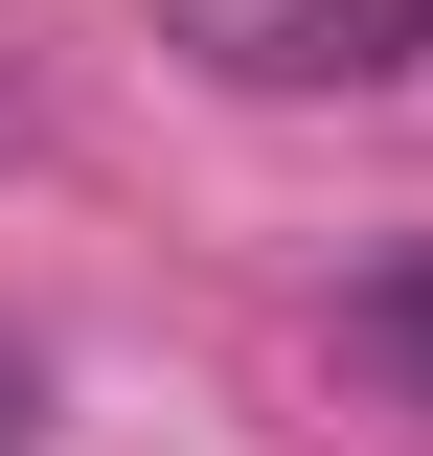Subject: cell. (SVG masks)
I'll return each mask as SVG.
<instances>
[{"label":"cell","mask_w":433,"mask_h":456,"mask_svg":"<svg viewBox=\"0 0 433 456\" xmlns=\"http://www.w3.org/2000/svg\"><path fill=\"white\" fill-rule=\"evenodd\" d=\"M160 46L206 69V92L320 114V92H411L433 69V0H160Z\"/></svg>","instance_id":"1"},{"label":"cell","mask_w":433,"mask_h":456,"mask_svg":"<svg viewBox=\"0 0 433 456\" xmlns=\"http://www.w3.org/2000/svg\"><path fill=\"white\" fill-rule=\"evenodd\" d=\"M342 388L433 434V251H388V274H342Z\"/></svg>","instance_id":"2"},{"label":"cell","mask_w":433,"mask_h":456,"mask_svg":"<svg viewBox=\"0 0 433 456\" xmlns=\"http://www.w3.org/2000/svg\"><path fill=\"white\" fill-rule=\"evenodd\" d=\"M23 114H46V92H23V46H0V160H23Z\"/></svg>","instance_id":"3"},{"label":"cell","mask_w":433,"mask_h":456,"mask_svg":"<svg viewBox=\"0 0 433 456\" xmlns=\"http://www.w3.org/2000/svg\"><path fill=\"white\" fill-rule=\"evenodd\" d=\"M0 434H23V342H0Z\"/></svg>","instance_id":"4"}]
</instances>
